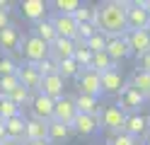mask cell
<instances>
[{
  "label": "cell",
  "instance_id": "cell-37",
  "mask_svg": "<svg viewBox=\"0 0 150 145\" xmlns=\"http://www.w3.org/2000/svg\"><path fill=\"white\" fill-rule=\"evenodd\" d=\"M15 87H20V82H17V77L15 75H10V77H0V94H10Z\"/></svg>",
  "mask_w": 150,
  "mask_h": 145
},
{
  "label": "cell",
  "instance_id": "cell-35",
  "mask_svg": "<svg viewBox=\"0 0 150 145\" xmlns=\"http://www.w3.org/2000/svg\"><path fill=\"white\" fill-rule=\"evenodd\" d=\"M34 65H36V70H39V75H41V77H46V75H53V73H56V61H51L49 56H46L44 61L34 63Z\"/></svg>",
  "mask_w": 150,
  "mask_h": 145
},
{
  "label": "cell",
  "instance_id": "cell-29",
  "mask_svg": "<svg viewBox=\"0 0 150 145\" xmlns=\"http://www.w3.org/2000/svg\"><path fill=\"white\" fill-rule=\"evenodd\" d=\"M20 114H22V109L10 99V97L0 94V119L7 121V119H12V116H20Z\"/></svg>",
  "mask_w": 150,
  "mask_h": 145
},
{
  "label": "cell",
  "instance_id": "cell-4",
  "mask_svg": "<svg viewBox=\"0 0 150 145\" xmlns=\"http://www.w3.org/2000/svg\"><path fill=\"white\" fill-rule=\"evenodd\" d=\"M22 39H24V34L20 32V27H17V24L5 27L3 32H0V53H3V56H10V58H15L17 53H20Z\"/></svg>",
  "mask_w": 150,
  "mask_h": 145
},
{
  "label": "cell",
  "instance_id": "cell-2",
  "mask_svg": "<svg viewBox=\"0 0 150 145\" xmlns=\"http://www.w3.org/2000/svg\"><path fill=\"white\" fill-rule=\"evenodd\" d=\"M20 53L24 56V63H39L49 56V44H44L41 39H36L34 34H27L22 39Z\"/></svg>",
  "mask_w": 150,
  "mask_h": 145
},
{
  "label": "cell",
  "instance_id": "cell-45",
  "mask_svg": "<svg viewBox=\"0 0 150 145\" xmlns=\"http://www.w3.org/2000/svg\"><path fill=\"white\" fill-rule=\"evenodd\" d=\"M22 145H49V143H46V140H27Z\"/></svg>",
  "mask_w": 150,
  "mask_h": 145
},
{
  "label": "cell",
  "instance_id": "cell-27",
  "mask_svg": "<svg viewBox=\"0 0 150 145\" xmlns=\"http://www.w3.org/2000/svg\"><path fill=\"white\" fill-rule=\"evenodd\" d=\"M95 5H82L73 12V19H75V24H95Z\"/></svg>",
  "mask_w": 150,
  "mask_h": 145
},
{
  "label": "cell",
  "instance_id": "cell-43",
  "mask_svg": "<svg viewBox=\"0 0 150 145\" xmlns=\"http://www.w3.org/2000/svg\"><path fill=\"white\" fill-rule=\"evenodd\" d=\"M3 140H5V121L0 119V143H3Z\"/></svg>",
  "mask_w": 150,
  "mask_h": 145
},
{
  "label": "cell",
  "instance_id": "cell-30",
  "mask_svg": "<svg viewBox=\"0 0 150 145\" xmlns=\"http://www.w3.org/2000/svg\"><path fill=\"white\" fill-rule=\"evenodd\" d=\"M78 70H80V68L75 65V61H73V58H65V61L56 63V73H58V75L63 77V80H70V77L75 80V75H78Z\"/></svg>",
  "mask_w": 150,
  "mask_h": 145
},
{
  "label": "cell",
  "instance_id": "cell-28",
  "mask_svg": "<svg viewBox=\"0 0 150 145\" xmlns=\"http://www.w3.org/2000/svg\"><path fill=\"white\" fill-rule=\"evenodd\" d=\"M73 61L78 68H90L92 61V51L85 48V41H75V51H73Z\"/></svg>",
  "mask_w": 150,
  "mask_h": 145
},
{
  "label": "cell",
  "instance_id": "cell-38",
  "mask_svg": "<svg viewBox=\"0 0 150 145\" xmlns=\"http://www.w3.org/2000/svg\"><path fill=\"white\" fill-rule=\"evenodd\" d=\"M95 32H97L95 24H78V36H75V41H87Z\"/></svg>",
  "mask_w": 150,
  "mask_h": 145
},
{
  "label": "cell",
  "instance_id": "cell-46",
  "mask_svg": "<svg viewBox=\"0 0 150 145\" xmlns=\"http://www.w3.org/2000/svg\"><path fill=\"white\" fill-rule=\"evenodd\" d=\"M0 145H22V143H17V140H7V138H5V140L0 143Z\"/></svg>",
  "mask_w": 150,
  "mask_h": 145
},
{
  "label": "cell",
  "instance_id": "cell-24",
  "mask_svg": "<svg viewBox=\"0 0 150 145\" xmlns=\"http://www.w3.org/2000/svg\"><path fill=\"white\" fill-rule=\"evenodd\" d=\"M32 34H34L36 39H41L44 44H51L53 39H56V29H53V24H51V19L44 17V19H39L36 24H32Z\"/></svg>",
  "mask_w": 150,
  "mask_h": 145
},
{
  "label": "cell",
  "instance_id": "cell-11",
  "mask_svg": "<svg viewBox=\"0 0 150 145\" xmlns=\"http://www.w3.org/2000/svg\"><path fill=\"white\" fill-rule=\"evenodd\" d=\"M51 24L56 29V36L61 39H70V41H75V36H78V24H75L73 15H51Z\"/></svg>",
  "mask_w": 150,
  "mask_h": 145
},
{
  "label": "cell",
  "instance_id": "cell-33",
  "mask_svg": "<svg viewBox=\"0 0 150 145\" xmlns=\"http://www.w3.org/2000/svg\"><path fill=\"white\" fill-rule=\"evenodd\" d=\"M104 46H107V34H102V32H95L87 41H85V48L92 53H99V51H104Z\"/></svg>",
  "mask_w": 150,
  "mask_h": 145
},
{
  "label": "cell",
  "instance_id": "cell-7",
  "mask_svg": "<svg viewBox=\"0 0 150 145\" xmlns=\"http://www.w3.org/2000/svg\"><path fill=\"white\" fill-rule=\"evenodd\" d=\"M15 77H17V82H20L24 90H29L32 94H34V92H39L41 75H39V70H36V65H34V63H24V61H22L20 65H17Z\"/></svg>",
  "mask_w": 150,
  "mask_h": 145
},
{
  "label": "cell",
  "instance_id": "cell-22",
  "mask_svg": "<svg viewBox=\"0 0 150 145\" xmlns=\"http://www.w3.org/2000/svg\"><path fill=\"white\" fill-rule=\"evenodd\" d=\"M75 102V109H78V114H87V116H99L102 111V104L97 97H90V94H78L73 97Z\"/></svg>",
  "mask_w": 150,
  "mask_h": 145
},
{
  "label": "cell",
  "instance_id": "cell-16",
  "mask_svg": "<svg viewBox=\"0 0 150 145\" xmlns=\"http://www.w3.org/2000/svg\"><path fill=\"white\" fill-rule=\"evenodd\" d=\"M99 85H102V94H119L121 87L126 85V77L119 68H114V70L99 75Z\"/></svg>",
  "mask_w": 150,
  "mask_h": 145
},
{
  "label": "cell",
  "instance_id": "cell-9",
  "mask_svg": "<svg viewBox=\"0 0 150 145\" xmlns=\"http://www.w3.org/2000/svg\"><path fill=\"white\" fill-rule=\"evenodd\" d=\"M104 53L111 58L114 63H121V61H126V58L131 56V48L126 44V39L124 34H111L107 36V46H104Z\"/></svg>",
  "mask_w": 150,
  "mask_h": 145
},
{
  "label": "cell",
  "instance_id": "cell-15",
  "mask_svg": "<svg viewBox=\"0 0 150 145\" xmlns=\"http://www.w3.org/2000/svg\"><path fill=\"white\" fill-rule=\"evenodd\" d=\"M124 133L131 135V138H136V140H140V138L148 133V116H143L140 111H136V114H126Z\"/></svg>",
  "mask_w": 150,
  "mask_h": 145
},
{
  "label": "cell",
  "instance_id": "cell-44",
  "mask_svg": "<svg viewBox=\"0 0 150 145\" xmlns=\"http://www.w3.org/2000/svg\"><path fill=\"white\" fill-rule=\"evenodd\" d=\"M138 145H150V133H145V135H143V138H140V140H138Z\"/></svg>",
  "mask_w": 150,
  "mask_h": 145
},
{
  "label": "cell",
  "instance_id": "cell-48",
  "mask_svg": "<svg viewBox=\"0 0 150 145\" xmlns=\"http://www.w3.org/2000/svg\"><path fill=\"white\" fill-rule=\"evenodd\" d=\"M148 133H150V116H148Z\"/></svg>",
  "mask_w": 150,
  "mask_h": 145
},
{
  "label": "cell",
  "instance_id": "cell-26",
  "mask_svg": "<svg viewBox=\"0 0 150 145\" xmlns=\"http://www.w3.org/2000/svg\"><path fill=\"white\" fill-rule=\"evenodd\" d=\"M90 68H92V70H95L97 75H102V73H109V70H114V68H116V63L111 61V58H109L104 51H99V53H92Z\"/></svg>",
  "mask_w": 150,
  "mask_h": 145
},
{
  "label": "cell",
  "instance_id": "cell-36",
  "mask_svg": "<svg viewBox=\"0 0 150 145\" xmlns=\"http://www.w3.org/2000/svg\"><path fill=\"white\" fill-rule=\"evenodd\" d=\"M107 145H138V140L121 131V133H114V135H111V138L107 140Z\"/></svg>",
  "mask_w": 150,
  "mask_h": 145
},
{
  "label": "cell",
  "instance_id": "cell-19",
  "mask_svg": "<svg viewBox=\"0 0 150 145\" xmlns=\"http://www.w3.org/2000/svg\"><path fill=\"white\" fill-rule=\"evenodd\" d=\"M124 39H126V44H128V48H131V53H136V56H143V53L150 51V36H148L145 29H138V32H126Z\"/></svg>",
  "mask_w": 150,
  "mask_h": 145
},
{
  "label": "cell",
  "instance_id": "cell-8",
  "mask_svg": "<svg viewBox=\"0 0 150 145\" xmlns=\"http://www.w3.org/2000/svg\"><path fill=\"white\" fill-rule=\"evenodd\" d=\"M53 99H49V97H44L39 92H34L32 94V102H29V111H32V119L36 121H44V123H49L53 119Z\"/></svg>",
  "mask_w": 150,
  "mask_h": 145
},
{
  "label": "cell",
  "instance_id": "cell-21",
  "mask_svg": "<svg viewBox=\"0 0 150 145\" xmlns=\"http://www.w3.org/2000/svg\"><path fill=\"white\" fill-rule=\"evenodd\" d=\"M24 126H27L24 114L7 119L5 121V138L7 140H17V143H24Z\"/></svg>",
  "mask_w": 150,
  "mask_h": 145
},
{
  "label": "cell",
  "instance_id": "cell-40",
  "mask_svg": "<svg viewBox=\"0 0 150 145\" xmlns=\"http://www.w3.org/2000/svg\"><path fill=\"white\" fill-rule=\"evenodd\" d=\"M12 22H10V15H7V12H0V32H3V29L5 27H10Z\"/></svg>",
  "mask_w": 150,
  "mask_h": 145
},
{
  "label": "cell",
  "instance_id": "cell-18",
  "mask_svg": "<svg viewBox=\"0 0 150 145\" xmlns=\"http://www.w3.org/2000/svg\"><path fill=\"white\" fill-rule=\"evenodd\" d=\"M73 51H75V41H70V39L56 36L53 41L49 44V58L56 61V63L65 61V58H73Z\"/></svg>",
  "mask_w": 150,
  "mask_h": 145
},
{
  "label": "cell",
  "instance_id": "cell-25",
  "mask_svg": "<svg viewBox=\"0 0 150 145\" xmlns=\"http://www.w3.org/2000/svg\"><path fill=\"white\" fill-rule=\"evenodd\" d=\"M27 140H46V123L36 119H27L24 126V143Z\"/></svg>",
  "mask_w": 150,
  "mask_h": 145
},
{
  "label": "cell",
  "instance_id": "cell-20",
  "mask_svg": "<svg viewBox=\"0 0 150 145\" xmlns=\"http://www.w3.org/2000/svg\"><path fill=\"white\" fill-rule=\"evenodd\" d=\"M70 135H73L70 126H65V123H61V121H53V119L46 123V143H49V145L65 143Z\"/></svg>",
  "mask_w": 150,
  "mask_h": 145
},
{
  "label": "cell",
  "instance_id": "cell-17",
  "mask_svg": "<svg viewBox=\"0 0 150 145\" xmlns=\"http://www.w3.org/2000/svg\"><path fill=\"white\" fill-rule=\"evenodd\" d=\"M46 10H49V3H46V0H22L20 3V12L24 15V19H29L32 24H36L39 19L46 17Z\"/></svg>",
  "mask_w": 150,
  "mask_h": 145
},
{
  "label": "cell",
  "instance_id": "cell-41",
  "mask_svg": "<svg viewBox=\"0 0 150 145\" xmlns=\"http://www.w3.org/2000/svg\"><path fill=\"white\" fill-rule=\"evenodd\" d=\"M10 10H12V3H7V0H0V12H7V15H10Z\"/></svg>",
  "mask_w": 150,
  "mask_h": 145
},
{
  "label": "cell",
  "instance_id": "cell-1",
  "mask_svg": "<svg viewBox=\"0 0 150 145\" xmlns=\"http://www.w3.org/2000/svg\"><path fill=\"white\" fill-rule=\"evenodd\" d=\"M126 7L128 0H107L95 10V27L102 34H126Z\"/></svg>",
  "mask_w": 150,
  "mask_h": 145
},
{
  "label": "cell",
  "instance_id": "cell-31",
  "mask_svg": "<svg viewBox=\"0 0 150 145\" xmlns=\"http://www.w3.org/2000/svg\"><path fill=\"white\" fill-rule=\"evenodd\" d=\"M7 97H10V99H12L17 106H20V109L29 106V102H32V92H29V90H24L22 85H20V87H15V90H12L10 94H7Z\"/></svg>",
  "mask_w": 150,
  "mask_h": 145
},
{
  "label": "cell",
  "instance_id": "cell-12",
  "mask_svg": "<svg viewBox=\"0 0 150 145\" xmlns=\"http://www.w3.org/2000/svg\"><path fill=\"white\" fill-rule=\"evenodd\" d=\"M39 94L44 97H49V99H61V97L65 94V80L58 75V73H53V75H46L41 77V85H39Z\"/></svg>",
  "mask_w": 150,
  "mask_h": 145
},
{
  "label": "cell",
  "instance_id": "cell-3",
  "mask_svg": "<svg viewBox=\"0 0 150 145\" xmlns=\"http://www.w3.org/2000/svg\"><path fill=\"white\" fill-rule=\"evenodd\" d=\"M75 82H78V94H90L102 99V85H99V75L92 70V68H80L78 75H75Z\"/></svg>",
  "mask_w": 150,
  "mask_h": 145
},
{
  "label": "cell",
  "instance_id": "cell-49",
  "mask_svg": "<svg viewBox=\"0 0 150 145\" xmlns=\"http://www.w3.org/2000/svg\"><path fill=\"white\" fill-rule=\"evenodd\" d=\"M99 145H107V143H99Z\"/></svg>",
  "mask_w": 150,
  "mask_h": 145
},
{
  "label": "cell",
  "instance_id": "cell-6",
  "mask_svg": "<svg viewBox=\"0 0 150 145\" xmlns=\"http://www.w3.org/2000/svg\"><path fill=\"white\" fill-rule=\"evenodd\" d=\"M116 97H119L116 106H119V109L124 111V114H136V111H140V109H143V106H145V102H148L143 94H138L133 87H128V85H124V87H121V92H119Z\"/></svg>",
  "mask_w": 150,
  "mask_h": 145
},
{
  "label": "cell",
  "instance_id": "cell-34",
  "mask_svg": "<svg viewBox=\"0 0 150 145\" xmlns=\"http://www.w3.org/2000/svg\"><path fill=\"white\" fill-rule=\"evenodd\" d=\"M17 65H20V63H17L15 58L0 53V77H10V75H15V73H17Z\"/></svg>",
  "mask_w": 150,
  "mask_h": 145
},
{
  "label": "cell",
  "instance_id": "cell-14",
  "mask_svg": "<svg viewBox=\"0 0 150 145\" xmlns=\"http://www.w3.org/2000/svg\"><path fill=\"white\" fill-rule=\"evenodd\" d=\"M148 19H150V17L145 15V10L140 7V0L128 3V7H126V32H138V29H145Z\"/></svg>",
  "mask_w": 150,
  "mask_h": 145
},
{
  "label": "cell",
  "instance_id": "cell-42",
  "mask_svg": "<svg viewBox=\"0 0 150 145\" xmlns=\"http://www.w3.org/2000/svg\"><path fill=\"white\" fill-rule=\"evenodd\" d=\"M140 7L145 10V15L150 17V0H140Z\"/></svg>",
  "mask_w": 150,
  "mask_h": 145
},
{
  "label": "cell",
  "instance_id": "cell-23",
  "mask_svg": "<svg viewBox=\"0 0 150 145\" xmlns=\"http://www.w3.org/2000/svg\"><path fill=\"white\" fill-rule=\"evenodd\" d=\"M128 87H133L138 94H143L145 99H150V73H143V70H133L131 80L126 82Z\"/></svg>",
  "mask_w": 150,
  "mask_h": 145
},
{
  "label": "cell",
  "instance_id": "cell-5",
  "mask_svg": "<svg viewBox=\"0 0 150 145\" xmlns=\"http://www.w3.org/2000/svg\"><path fill=\"white\" fill-rule=\"evenodd\" d=\"M124 121H126V114L121 111L116 104H109V106H104V109L99 111V128L109 131L111 135L124 131Z\"/></svg>",
  "mask_w": 150,
  "mask_h": 145
},
{
  "label": "cell",
  "instance_id": "cell-13",
  "mask_svg": "<svg viewBox=\"0 0 150 145\" xmlns=\"http://www.w3.org/2000/svg\"><path fill=\"white\" fill-rule=\"evenodd\" d=\"M75 116H78V109H75L73 97L63 94L61 99H56V104H53V121H61L65 126H70Z\"/></svg>",
  "mask_w": 150,
  "mask_h": 145
},
{
  "label": "cell",
  "instance_id": "cell-32",
  "mask_svg": "<svg viewBox=\"0 0 150 145\" xmlns=\"http://www.w3.org/2000/svg\"><path fill=\"white\" fill-rule=\"evenodd\" d=\"M51 7L56 10V15H73L80 7V0H53Z\"/></svg>",
  "mask_w": 150,
  "mask_h": 145
},
{
  "label": "cell",
  "instance_id": "cell-47",
  "mask_svg": "<svg viewBox=\"0 0 150 145\" xmlns=\"http://www.w3.org/2000/svg\"><path fill=\"white\" fill-rule=\"evenodd\" d=\"M145 32H148V36H150V19H148V24H145Z\"/></svg>",
  "mask_w": 150,
  "mask_h": 145
},
{
  "label": "cell",
  "instance_id": "cell-10",
  "mask_svg": "<svg viewBox=\"0 0 150 145\" xmlns=\"http://www.w3.org/2000/svg\"><path fill=\"white\" fill-rule=\"evenodd\" d=\"M70 131H75L82 138H92L97 135L102 128H99V116H87V114H78L70 123Z\"/></svg>",
  "mask_w": 150,
  "mask_h": 145
},
{
  "label": "cell",
  "instance_id": "cell-39",
  "mask_svg": "<svg viewBox=\"0 0 150 145\" xmlns=\"http://www.w3.org/2000/svg\"><path fill=\"white\" fill-rule=\"evenodd\" d=\"M136 70L150 73V51H148V53H143V56H136Z\"/></svg>",
  "mask_w": 150,
  "mask_h": 145
}]
</instances>
